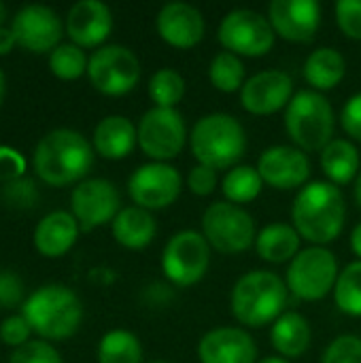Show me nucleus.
Segmentation results:
<instances>
[{
	"instance_id": "f257e3e1",
	"label": "nucleus",
	"mask_w": 361,
	"mask_h": 363,
	"mask_svg": "<svg viewBox=\"0 0 361 363\" xmlns=\"http://www.w3.org/2000/svg\"><path fill=\"white\" fill-rule=\"evenodd\" d=\"M345 198L330 181H315L300 189L291 206L294 228L315 247L334 242L345 228Z\"/></svg>"
},
{
	"instance_id": "f03ea898",
	"label": "nucleus",
	"mask_w": 361,
	"mask_h": 363,
	"mask_svg": "<svg viewBox=\"0 0 361 363\" xmlns=\"http://www.w3.org/2000/svg\"><path fill=\"white\" fill-rule=\"evenodd\" d=\"M36 174L53 185H68L83 179L94 164V149L87 138L70 128H57L45 134L34 149Z\"/></svg>"
},
{
	"instance_id": "7ed1b4c3",
	"label": "nucleus",
	"mask_w": 361,
	"mask_h": 363,
	"mask_svg": "<svg viewBox=\"0 0 361 363\" xmlns=\"http://www.w3.org/2000/svg\"><path fill=\"white\" fill-rule=\"evenodd\" d=\"M289 287L270 270H251L243 274L230 296L232 315L247 328H264L274 323L287 304Z\"/></svg>"
},
{
	"instance_id": "20e7f679",
	"label": "nucleus",
	"mask_w": 361,
	"mask_h": 363,
	"mask_svg": "<svg viewBox=\"0 0 361 363\" xmlns=\"http://www.w3.org/2000/svg\"><path fill=\"white\" fill-rule=\"evenodd\" d=\"M21 315L38 336L47 340H64L79 330L83 306L72 289L53 283L32 291L21 306Z\"/></svg>"
},
{
	"instance_id": "39448f33",
	"label": "nucleus",
	"mask_w": 361,
	"mask_h": 363,
	"mask_svg": "<svg viewBox=\"0 0 361 363\" xmlns=\"http://www.w3.org/2000/svg\"><path fill=\"white\" fill-rule=\"evenodd\" d=\"M189 145L198 164L221 170L238 164L247 149V136L236 117L228 113H211L196 121Z\"/></svg>"
},
{
	"instance_id": "423d86ee",
	"label": "nucleus",
	"mask_w": 361,
	"mask_h": 363,
	"mask_svg": "<svg viewBox=\"0 0 361 363\" xmlns=\"http://www.w3.org/2000/svg\"><path fill=\"white\" fill-rule=\"evenodd\" d=\"M334 108L330 100L315 91H298L285 108V130L298 149L323 151L334 138Z\"/></svg>"
},
{
	"instance_id": "0eeeda50",
	"label": "nucleus",
	"mask_w": 361,
	"mask_h": 363,
	"mask_svg": "<svg viewBox=\"0 0 361 363\" xmlns=\"http://www.w3.org/2000/svg\"><path fill=\"white\" fill-rule=\"evenodd\" d=\"M211 266V245L196 230L177 232L164 247L162 272L177 287H191L204 279Z\"/></svg>"
},
{
	"instance_id": "6e6552de",
	"label": "nucleus",
	"mask_w": 361,
	"mask_h": 363,
	"mask_svg": "<svg viewBox=\"0 0 361 363\" xmlns=\"http://www.w3.org/2000/svg\"><path fill=\"white\" fill-rule=\"evenodd\" d=\"M338 274V262L330 249L309 247L291 259L287 270V287L296 298L317 302L334 291Z\"/></svg>"
},
{
	"instance_id": "1a4fd4ad",
	"label": "nucleus",
	"mask_w": 361,
	"mask_h": 363,
	"mask_svg": "<svg viewBox=\"0 0 361 363\" xmlns=\"http://www.w3.org/2000/svg\"><path fill=\"white\" fill-rule=\"evenodd\" d=\"M202 234L219 253L234 255L255 242V221L238 204L215 202L202 215Z\"/></svg>"
},
{
	"instance_id": "9d476101",
	"label": "nucleus",
	"mask_w": 361,
	"mask_h": 363,
	"mask_svg": "<svg viewBox=\"0 0 361 363\" xmlns=\"http://www.w3.org/2000/svg\"><path fill=\"white\" fill-rule=\"evenodd\" d=\"M274 30L266 15L251 9L230 11L217 30L219 43L226 51L238 57H262L274 47Z\"/></svg>"
},
{
	"instance_id": "9b49d317",
	"label": "nucleus",
	"mask_w": 361,
	"mask_h": 363,
	"mask_svg": "<svg viewBox=\"0 0 361 363\" xmlns=\"http://www.w3.org/2000/svg\"><path fill=\"white\" fill-rule=\"evenodd\" d=\"M87 74L98 91L106 96H123L138 85L140 62L136 53L123 45H104L91 53Z\"/></svg>"
},
{
	"instance_id": "f8f14e48",
	"label": "nucleus",
	"mask_w": 361,
	"mask_h": 363,
	"mask_svg": "<svg viewBox=\"0 0 361 363\" xmlns=\"http://www.w3.org/2000/svg\"><path fill=\"white\" fill-rule=\"evenodd\" d=\"M187 140V125L177 108H149L138 123V145L155 162L177 157Z\"/></svg>"
},
{
	"instance_id": "ddd939ff",
	"label": "nucleus",
	"mask_w": 361,
	"mask_h": 363,
	"mask_svg": "<svg viewBox=\"0 0 361 363\" xmlns=\"http://www.w3.org/2000/svg\"><path fill=\"white\" fill-rule=\"evenodd\" d=\"M183 189L179 170L164 162H151L136 168L128 181L130 198L145 211H162L174 204Z\"/></svg>"
},
{
	"instance_id": "4468645a",
	"label": "nucleus",
	"mask_w": 361,
	"mask_h": 363,
	"mask_svg": "<svg viewBox=\"0 0 361 363\" xmlns=\"http://www.w3.org/2000/svg\"><path fill=\"white\" fill-rule=\"evenodd\" d=\"M70 208L81 230H94L113 221L121 211L117 187L106 179L81 181L70 196Z\"/></svg>"
},
{
	"instance_id": "2eb2a0df",
	"label": "nucleus",
	"mask_w": 361,
	"mask_h": 363,
	"mask_svg": "<svg viewBox=\"0 0 361 363\" xmlns=\"http://www.w3.org/2000/svg\"><path fill=\"white\" fill-rule=\"evenodd\" d=\"M11 30L17 45L34 53L53 51L62 38V21L57 13L47 4L21 6L13 17Z\"/></svg>"
},
{
	"instance_id": "dca6fc26",
	"label": "nucleus",
	"mask_w": 361,
	"mask_h": 363,
	"mask_svg": "<svg viewBox=\"0 0 361 363\" xmlns=\"http://www.w3.org/2000/svg\"><path fill=\"white\" fill-rule=\"evenodd\" d=\"M257 172L266 185L281 191H289L306 185L311 177V162L302 149L289 145H277V147H268L260 155Z\"/></svg>"
},
{
	"instance_id": "f3484780",
	"label": "nucleus",
	"mask_w": 361,
	"mask_h": 363,
	"mask_svg": "<svg viewBox=\"0 0 361 363\" xmlns=\"http://www.w3.org/2000/svg\"><path fill=\"white\" fill-rule=\"evenodd\" d=\"M294 94V81L283 70H262L245 81L240 89L243 108L251 115H272L287 108Z\"/></svg>"
},
{
	"instance_id": "a211bd4d",
	"label": "nucleus",
	"mask_w": 361,
	"mask_h": 363,
	"mask_svg": "<svg viewBox=\"0 0 361 363\" xmlns=\"http://www.w3.org/2000/svg\"><path fill=\"white\" fill-rule=\"evenodd\" d=\"M268 21L281 38L309 43L321 26V6L315 0H274L268 6Z\"/></svg>"
},
{
	"instance_id": "6ab92c4d",
	"label": "nucleus",
	"mask_w": 361,
	"mask_h": 363,
	"mask_svg": "<svg viewBox=\"0 0 361 363\" xmlns=\"http://www.w3.org/2000/svg\"><path fill=\"white\" fill-rule=\"evenodd\" d=\"M157 34L164 43L177 49H191L204 38V17L187 2H168L155 17Z\"/></svg>"
},
{
	"instance_id": "aec40b11",
	"label": "nucleus",
	"mask_w": 361,
	"mask_h": 363,
	"mask_svg": "<svg viewBox=\"0 0 361 363\" xmlns=\"http://www.w3.org/2000/svg\"><path fill=\"white\" fill-rule=\"evenodd\" d=\"M198 359L200 363H257V347L240 328H217L200 338Z\"/></svg>"
},
{
	"instance_id": "412c9836",
	"label": "nucleus",
	"mask_w": 361,
	"mask_h": 363,
	"mask_svg": "<svg viewBox=\"0 0 361 363\" xmlns=\"http://www.w3.org/2000/svg\"><path fill=\"white\" fill-rule=\"evenodd\" d=\"M113 30L111 9L100 0H79L66 15V32L79 47L102 45Z\"/></svg>"
},
{
	"instance_id": "4be33fe9",
	"label": "nucleus",
	"mask_w": 361,
	"mask_h": 363,
	"mask_svg": "<svg viewBox=\"0 0 361 363\" xmlns=\"http://www.w3.org/2000/svg\"><path fill=\"white\" fill-rule=\"evenodd\" d=\"M79 236V221L72 213L53 211L45 215L34 230V245L45 257L64 255Z\"/></svg>"
},
{
	"instance_id": "5701e85b",
	"label": "nucleus",
	"mask_w": 361,
	"mask_h": 363,
	"mask_svg": "<svg viewBox=\"0 0 361 363\" xmlns=\"http://www.w3.org/2000/svg\"><path fill=\"white\" fill-rule=\"evenodd\" d=\"M138 143V130L123 115H109L100 119L94 130V147L106 160H121L132 153Z\"/></svg>"
},
{
	"instance_id": "b1692460",
	"label": "nucleus",
	"mask_w": 361,
	"mask_h": 363,
	"mask_svg": "<svg viewBox=\"0 0 361 363\" xmlns=\"http://www.w3.org/2000/svg\"><path fill=\"white\" fill-rule=\"evenodd\" d=\"M311 323L300 313H283L270 330V342L285 359L302 357L311 347Z\"/></svg>"
},
{
	"instance_id": "393cba45",
	"label": "nucleus",
	"mask_w": 361,
	"mask_h": 363,
	"mask_svg": "<svg viewBox=\"0 0 361 363\" xmlns=\"http://www.w3.org/2000/svg\"><path fill=\"white\" fill-rule=\"evenodd\" d=\"M157 223L153 215L140 206L121 208L113 219V236L126 249H145L153 242Z\"/></svg>"
},
{
	"instance_id": "a878e982",
	"label": "nucleus",
	"mask_w": 361,
	"mask_h": 363,
	"mask_svg": "<svg viewBox=\"0 0 361 363\" xmlns=\"http://www.w3.org/2000/svg\"><path fill=\"white\" fill-rule=\"evenodd\" d=\"M300 240L302 238L296 232V228L287 223H270L257 234L255 249L264 262L285 264V262H291L300 253Z\"/></svg>"
},
{
	"instance_id": "bb28decb",
	"label": "nucleus",
	"mask_w": 361,
	"mask_h": 363,
	"mask_svg": "<svg viewBox=\"0 0 361 363\" xmlns=\"http://www.w3.org/2000/svg\"><path fill=\"white\" fill-rule=\"evenodd\" d=\"M347 72V62L340 51L334 47H319L315 49L304 62V79L317 89L328 91L334 89Z\"/></svg>"
},
{
	"instance_id": "cd10ccee",
	"label": "nucleus",
	"mask_w": 361,
	"mask_h": 363,
	"mask_svg": "<svg viewBox=\"0 0 361 363\" xmlns=\"http://www.w3.org/2000/svg\"><path fill=\"white\" fill-rule=\"evenodd\" d=\"M360 151L351 140L336 138L321 151V168L332 185H347L360 177Z\"/></svg>"
},
{
	"instance_id": "c85d7f7f",
	"label": "nucleus",
	"mask_w": 361,
	"mask_h": 363,
	"mask_svg": "<svg viewBox=\"0 0 361 363\" xmlns=\"http://www.w3.org/2000/svg\"><path fill=\"white\" fill-rule=\"evenodd\" d=\"M98 363H143L140 340L128 330H111L98 345Z\"/></svg>"
},
{
	"instance_id": "c756f323",
	"label": "nucleus",
	"mask_w": 361,
	"mask_h": 363,
	"mask_svg": "<svg viewBox=\"0 0 361 363\" xmlns=\"http://www.w3.org/2000/svg\"><path fill=\"white\" fill-rule=\"evenodd\" d=\"M223 196L226 202L232 204H247L253 202L262 189H264V181L257 172V168L253 166H234L226 177H223Z\"/></svg>"
},
{
	"instance_id": "7c9ffc66",
	"label": "nucleus",
	"mask_w": 361,
	"mask_h": 363,
	"mask_svg": "<svg viewBox=\"0 0 361 363\" xmlns=\"http://www.w3.org/2000/svg\"><path fill=\"white\" fill-rule=\"evenodd\" d=\"M209 79L217 91L234 94L245 85V64L238 55L221 51L213 57L209 66Z\"/></svg>"
},
{
	"instance_id": "2f4dec72",
	"label": "nucleus",
	"mask_w": 361,
	"mask_h": 363,
	"mask_svg": "<svg viewBox=\"0 0 361 363\" xmlns=\"http://www.w3.org/2000/svg\"><path fill=\"white\" fill-rule=\"evenodd\" d=\"M334 302L340 313L349 317H361V262L349 264L336 281Z\"/></svg>"
},
{
	"instance_id": "473e14b6",
	"label": "nucleus",
	"mask_w": 361,
	"mask_h": 363,
	"mask_svg": "<svg viewBox=\"0 0 361 363\" xmlns=\"http://www.w3.org/2000/svg\"><path fill=\"white\" fill-rule=\"evenodd\" d=\"M185 96V79L174 68H160L149 81V98L160 108H174Z\"/></svg>"
},
{
	"instance_id": "72a5a7b5",
	"label": "nucleus",
	"mask_w": 361,
	"mask_h": 363,
	"mask_svg": "<svg viewBox=\"0 0 361 363\" xmlns=\"http://www.w3.org/2000/svg\"><path fill=\"white\" fill-rule=\"evenodd\" d=\"M87 57L83 49L74 43H60L49 53V68L60 79H79L83 72H87Z\"/></svg>"
},
{
	"instance_id": "f704fd0d",
	"label": "nucleus",
	"mask_w": 361,
	"mask_h": 363,
	"mask_svg": "<svg viewBox=\"0 0 361 363\" xmlns=\"http://www.w3.org/2000/svg\"><path fill=\"white\" fill-rule=\"evenodd\" d=\"M0 198L6 206H13V208H30L36 204L38 200V191H36V185L32 179H15V181H9L2 185L0 189Z\"/></svg>"
},
{
	"instance_id": "c9c22d12",
	"label": "nucleus",
	"mask_w": 361,
	"mask_h": 363,
	"mask_svg": "<svg viewBox=\"0 0 361 363\" xmlns=\"http://www.w3.org/2000/svg\"><path fill=\"white\" fill-rule=\"evenodd\" d=\"M321 363H361V338L353 334H343L330 342Z\"/></svg>"
},
{
	"instance_id": "e433bc0d",
	"label": "nucleus",
	"mask_w": 361,
	"mask_h": 363,
	"mask_svg": "<svg viewBox=\"0 0 361 363\" xmlns=\"http://www.w3.org/2000/svg\"><path fill=\"white\" fill-rule=\"evenodd\" d=\"M9 363H64L60 353L45 340H28L23 347L15 349Z\"/></svg>"
},
{
	"instance_id": "4c0bfd02",
	"label": "nucleus",
	"mask_w": 361,
	"mask_h": 363,
	"mask_svg": "<svg viewBox=\"0 0 361 363\" xmlns=\"http://www.w3.org/2000/svg\"><path fill=\"white\" fill-rule=\"evenodd\" d=\"M336 23L347 38L361 40V0H338Z\"/></svg>"
},
{
	"instance_id": "58836bf2",
	"label": "nucleus",
	"mask_w": 361,
	"mask_h": 363,
	"mask_svg": "<svg viewBox=\"0 0 361 363\" xmlns=\"http://www.w3.org/2000/svg\"><path fill=\"white\" fill-rule=\"evenodd\" d=\"M30 332L32 328L28 325V321L23 319V315H13V317H6L2 323H0V340L9 347H23L30 338Z\"/></svg>"
},
{
	"instance_id": "ea45409f",
	"label": "nucleus",
	"mask_w": 361,
	"mask_h": 363,
	"mask_svg": "<svg viewBox=\"0 0 361 363\" xmlns=\"http://www.w3.org/2000/svg\"><path fill=\"white\" fill-rule=\"evenodd\" d=\"M217 183H219L217 170L211 166H204V164H196L187 174L189 191H194L196 196H211L215 191Z\"/></svg>"
},
{
	"instance_id": "a19ab883",
	"label": "nucleus",
	"mask_w": 361,
	"mask_h": 363,
	"mask_svg": "<svg viewBox=\"0 0 361 363\" xmlns=\"http://www.w3.org/2000/svg\"><path fill=\"white\" fill-rule=\"evenodd\" d=\"M23 298V283L11 270H0V308H13Z\"/></svg>"
},
{
	"instance_id": "79ce46f5",
	"label": "nucleus",
	"mask_w": 361,
	"mask_h": 363,
	"mask_svg": "<svg viewBox=\"0 0 361 363\" xmlns=\"http://www.w3.org/2000/svg\"><path fill=\"white\" fill-rule=\"evenodd\" d=\"M26 170V160L19 151L0 145V181L9 183L15 179H21Z\"/></svg>"
},
{
	"instance_id": "37998d69",
	"label": "nucleus",
	"mask_w": 361,
	"mask_h": 363,
	"mask_svg": "<svg viewBox=\"0 0 361 363\" xmlns=\"http://www.w3.org/2000/svg\"><path fill=\"white\" fill-rule=\"evenodd\" d=\"M340 121H343L345 132L351 138L361 143V91L347 100V104L343 108V115H340Z\"/></svg>"
},
{
	"instance_id": "c03bdc74",
	"label": "nucleus",
	"mask_w": 361,
	"mask_h": 363,
	"mask_svg": "<svg viewBox=\"0 0 361 363\" xmlns=\"http://www.w3.org/2000/svg\"><path fill=\"white\" fill-rule=\"evenodd\" d=\"M15 43H17V40H15L13 30H11V28L0 26V55L9 53V51L13 49V45H15Z\"/></svg>"
},
{
	"instance_id": "a18cd8bd",
	"label": "nucleus",
	"mask_w": 361,
	"mask_h": 363,
	"mask_svg": "<svg viewBox=\"0 0 361 363\" xmlns=\"http://www.w3.org/2000/svg\"><path fill=\"white\" fill-rule=\"evenodd\" d=\"M351 249H353V253L360 257L361 262V223L355 225V230H353V234H351Z\"/></svg>"
},
{
	"instance_id": "49530a36",
	"label": "nucleus",
	"mask_w": 361,
	"mask_h": 363,
	"mask_svg": "<svg viewBox=\"0 0 361 363\" xmlns=\"http://www.w3.org/2000/svg\"><path fill=\"white\" fill-rule=\"evenodd\" d=\"M355 200H357V206L361 208V172L360 177L355 179Z\"/></svg>"
},
{
	"instance_id": "de8ad7c7",
	"label": "nucleus",
	"mask_w": 361,
	"mask_h": 363,
	"mask_svg": "<svg viewBox=\"0 0 361 363\" xmlns=\"http://www.w3.org/2000/svg\"><path fill=\"white\" fill-rule=\"evenodd\" d=\"M257 363H291L289 359H285V357H264V359H260Z\"/></svg>"
},
{
	"instance_id": "09e8293b",
	"label": "nucleus",
	"mask_w": 361,
	"mask_h": 363,
	"mask_svg": "<svg viewBox=\"0 0 361 363\" xmlns=\"http://www.w3.org/2000/svg\"><path fill=\"white\" fill-rule=\"evenodd\" d=\"M2 98H4V72L0 70V102H2Z\"/></svg>"
},
{
	"instance_id": "8fccbe9b",
	"label": "nucleus",
	"mask_w": 361,
	"mask_h": 363,
	"mask_svg": "<svg viewBox=\"0 0 361 363\" xmlns=\"http://www.w3.org/2000/svg\"><path fill=\"white\" fill-rule=\"evenodd\" d=\"M4 19H6V6L0 2V26L4 23Z\"/></svg>"
},
{
	"instance_id": "3c124183",
	"label": "nucleus",
	"mask_w": 361,
	"mask_h": 363,
	"mask_svg": "<svg viewBox=\"0 0 361 363\" xmlns=\"http://www.w3.org/2000/svg\"><path fill=\"white\" fill-rule=\"evenodd\" d=\"M151 363H170V362H151Z\"/></svg>"
}]
</instances>
